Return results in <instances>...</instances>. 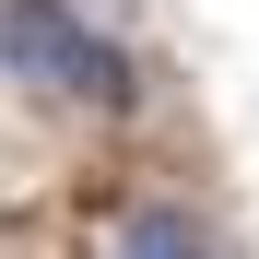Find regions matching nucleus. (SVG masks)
<instances>
[{"mask_svg": "<svg viewBox=\"0 0 259 259\" xmlns=\"http://www.w3.org/2000/svg\"><path fill=\"white\" fill-rule=\"evenodd\" d=\"M0 71L35 82V95H59V106H95V118H130V106H142L130 48L95 35L71 0H0Z\"/></svg>", "mask_w": 259, "mask_h": 259, "instance_id": "nucleus-1", "label": "nucleus"}, {"mask_svg": "<svg viewBox=\"0 0 259 259\" xmlns=\"http://www.w3.org/2000/svg\"><path fill=\"white\" fill-rule=\"evenodd\" d=\"M106 259H224V236H212V212H189V200H130Z\"/></svg>", "mask_w": 259, "mask_h": 259, "instance_id": "nucleus-2", "label": "nucleus"}]
</instances>
